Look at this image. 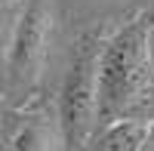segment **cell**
<instances>
[{
  "mask_svg": "<svg viewBox=\"0 0 154 151\" xmlns=\"http://www.w3.org/2000/svg\"><path fill=\"white\" fill-rule=\"evenodd\" d=\"M154 19L139 16L114 31L99 59V127L123 117H145L154 90ZM96 127V130H99Z\"/></svg>",
  "mask_w": 154,
  "mask_h": 151,
  "instance_id": "obj_1",
  "label": "cell"
},
{
  "mask_svg": "<svg viewBox=\"0 0 154 151\" xmlns=\"http://www.w3.org/2000/svg\"><path fill=\"white\" fill-rule=\"evenodd\" d=\"M105 37L89 31L77 40L59 90V136L65 151H83L99 127V59Z\"/></svg>",
  "mask_w": 154,
  "mask_h": 151,
  "instance_id": "obj_2",
  "label": "cell"
},
{
  "mask_svg": "<svg viewBox=\"0 0 154 151\" xmlns=\"http://www.w3.org/2000/svg\"><path fill=\"white\" fill-rule=\"evenodd\" d=\"M53 34V9L49 0H28V6L22 9V16L16 22L6 53V77L9 90L19 96H28L43 71L46 59V43Z\"/></svg>",
  "mask_w": 154,
  "mask_h": 151,
  "instance_id": "obj_3",
  "label": "cell"
},
{
  "mask_svg": "<svg viewBox=\"0 0 154 151\" xmlns=\"http://www.w3.org/2000/svg\"><path fill=\"white\" fill-rule=\"evenodd\" d=\"M154 127L151 117H123L105 123L93 133V139L83 151H139L142 142L148 139V133Z\"/></svg>",
  "mask_w": 154,
  "mask_h": 151,
  "instance_id": "obj_4",
  "label": "cell"
},
{
  "mask_svg": "<svg viewBox=\"0 0 154 151\" xmlns=\"http://www.w3.org/2000/svg\"><path fill=\"white\" fill-rule=\"evenodd\" d=\"M6 151H56V133L40 114L19 117L6 136Z\"/></svg>",
  "mask_w": 154,
  "mask_h": 151,
  "instance_id": "obj_5",
  "label": "cell"
},
{
  "mask_svg": "<svg viewBox=\"0 0 154 151\" xmlns=\"http://www.w3.org/2000/svg\"><path fill=\"white\" fill-rule=\"evenodd\" d=\"M139 151H154V127H151V133H148V139L142 142V148Z\"/></svg>",
  "mask_w": 154,
  "mask_h": 151,
  "instance_id": "obj_6",
  "label": "cell"
},
{
  "mask_svg": "<svg viewBox=\"0 0 154 151\" xmlns=\"http://www.w3.org/2000/svg\"><path fill=\"white\" fill-rule=\"evenodd\" d=\"M151 19H154V12H151Z\"/></svg>",
  "mask_w": 154,
  "mask_h": 151,
  "instance_id": "obj_7",
  "label": "cell"
}]
</instances>
